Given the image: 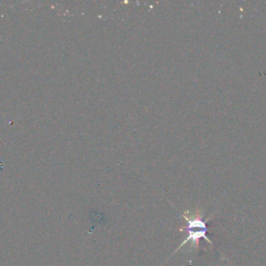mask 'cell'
Masks as SVG:
<instances>
[{
  "instance_id": "obj_1",
  "label": "cell",
  "mask_w": 266,
  "mask_h": 266,
  "mask_svg": "<svg viewBox=\"0 0 266 266\" xmlns=\"http://www.w3.org/2000/svg\"><path fill=\"white\" fill-rule=\"evenodd\" d=\"M203 211H186L183 213L184 220L187 222V232L188 235L185 238V240L181 244L174 252L176 254L178 251H180L182 248H184L187 244H189V251H198L199 250V241L201 238H204L207 243L210 244L211 247H213L212 241L207 237V225L206 222L203 220ZM173 254V255H174Z\"/></svg>"
}]
</instances>
